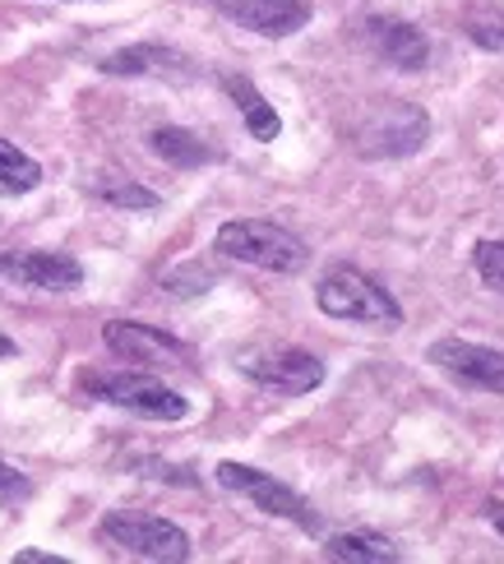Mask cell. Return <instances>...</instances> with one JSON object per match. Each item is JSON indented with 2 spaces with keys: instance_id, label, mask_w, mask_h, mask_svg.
Here are the masks:
<instances>
[{
  "instance_id": "cell-1",
  "label": "cell",
  "mask_w": 504,
  "mask_h": 564,
  "mask_svg": "<svg viewBox=\"0 0 504 564\" xmlns=\"http://www.w3.org/2000/svg\"><path fill=\"white\" fill-rule=\"evenodd\" d=\"M79 389L88 398H98V403L121 408L143 421H167V426H172V421L190 416V398L176 393L172 384H162L149 370H84Z\"/></svg>"
},
{
  "instance_id": "cell-2",
  "label": "cell",
  "mask_w": 504,
  "mask_h": 564,
  "mask_svg": "<svg viewBox=\"0 0 504 564\" xmlns=\"http://www.w3.org/2000/svg\"><path fill=\"white\" fill-rule=\"evenodd\" d=\"M315 305L339 324H366V328H398L403 324V305L394 301V292L379 288L371 273L352 269V264H339L320 278Z\"/></svg>"
},
{
  "instance_id": "cell-3",
  "label": "cell",
  "mask_w": 504,
  "mask_h": 564,
  "mask_svg": "<svg viewBox=\"0 0 504 564\" xmlns=\"http://www.w3.org/2000/svg\"><path fill=\"white\" fill-rule=\"evenodd\" d=\"M227 260L236 264H250V269H264V273H301L310 264V250L297 231H287L269 218H232L218 227L213 237Z\"/></svg>"
},
{
  "instance_id": "cell-4",
  "label": "cell",
  "mask_w": 504,
  "mask_h": 564,
  "mask_svg": "<svg viewBox=\"0 0 504 564\" xmlns=\"http://www.w3.org/2000/svg\"><path fill=\"white\" fill-rule=\"evenodd\" d=\"M98 536L111 551L135 555V560H153V564H185L190 555H195L185 528L167 523V519H153V513H135V509L103 513Z\"/></svg>"
},
{
  "instance_id": "cell-5",
  "label": "cell",
  "mask_w": 504,
  "mask_h": 564,
  "mask_svg": "<svg viewBox=\"0 0 504 564\" xmlns=\"http://www.w3.org/2000/svg\"><path fill=\"white\" fill-rule=\"evenodd\" d=\"M213 477H218L223 490L250 500L259 513H269V519H287V523H297L301 532H320V519H315V509H310V500L287 481H278L274 473H259V467H246V463L227 458V463H218V473Z\"/></svg>"
},
{
  "instance_id": "cell-6",
  "label": "cell",
  "mask_w": 504,
  "mask_h": 564,
  "mask_svg": "<svg viewBox=\"0 0 504 564\" xmlns=\"http://www.w3.org/2000/svg\"><path fill=\"white\" fill-rule=\"evenodd\" d=\"M430 139V116L417 102H384L375 107L362 130H356V153L362 158H412Z\"/></svg>"
},
{
  "instance_id": "cell-7",
  "label": "cell",
  "mask_w": 504,
  "mask_h": 564,
  "mask_svg": "<svg viewBox=\"0 0 504 564\" xmlns=\"http://www.w3.org/2000/svg\"><path fill=\"white\" fill-rule=\"evenodd\" d=\"M236 370L255 380L259 389H274L287 398H301V393H315L324 384V361L310 357L301 347H264V351H246Z\"/></svg>"
},
{
  "instance_id": "cell-8",
  "label": "cell",
  "mask_w": 504,
  "mask_h": 564,
  "mask_svg": "<svg viewBox=\"0 0 504 564\" xmlns=\"http://www.w3.org/2000/svg\"><path fill=\"white\" fill-rule=\"evenodd\" d=\"M103 343L111 357L121 361H139V366H195V347L181 343L176 334L139 319H111L103 324Z\"/></svg>"
},
{
  "instance_id": "cell-9",
  "label": "cell",
  "mask_w": 504,
  "mask_h": 564,
  "mask_svg": "<svg viewBox=\"0 0 504 564\" xmlns=\"http://www.w3.org/2000/svg\"><path fill=\"white\" fill-rule=\"evenodd\" d=\"M426 361L444 375H453V380L468 384V389L504 398V351L500 347L472 343V338H436L426 347Z\"/></svg>"
},
{
  "instance_id": "cell-10",
  "label": "cell",
  "mask_w": 504,
  "mask_h": 564,
  "mask_svg": "<svg viewBox=\"0 0 504 564\" xmlns=\"http://www.w3.org/2000/svg\"><path fill=\"white\" fill-rule=\"evenodd\" d=\"M0 278L29 292H75L84 288V264L65 250H6Z\"/></svg>"
},
{
  "instance_id": "cell-11",
  "label": "cell",
  "mask_w": 504,
  "mask_h": 564,
  "mask_svg": "<svg viewBox=\"0 0 504 564\" xmlns=\"http://www.w3.org/2000/svg\"><path fill=\"white\" fill-rule=\"evenodd\" d=\"M208 6L259 37H292L315 19L310 0H208Z\"/></svg>"
},
{
  "instance_id": "cell-12",
  "label": "cell",
  "mask_w": 504,
  "mask_h": 564,
  "mask_svg": "<svg viewBox=\"0 0 504 564\" xmlns=\"http://www.w3.org/2000/svg\"><path fill=\"white\" fill-rule=\"evenodd\" d=\"M98 69H103V75H116V79H172V84L195 79V61L181 56L176 46H162V42L121 46V52L103 56Z\"/></svg>"
},
{
  "instance_id": "cell-13",
  "label": "cell",
  "mask_w": 504,
  "mask_h": 564,
  "mask_svg": "<svg viewBox=\"0 0 504 564\" xmlns=\"http://www.w3.org/2000/svg\"><path fill=\"white\" fill-rule=\"evenodd\" d=\"M362 42L371 46V56H379L394 69H426L430 61V42L417 23L394 19V14H371L362 23Z\"/></svg>"
},
{
  "instance_id": "cell-14",
  "label": "cell",
  "mask_w": 504,
  "mask_h": 564,
  "mask_svg": "<svg viewBox=\"0 0 504 564\" xmlns=\"http://www.w3.org/2000/svg\"><path fill=\"white\" fill-rule=\"evenodd\" d=\"M223 88H227V98L236 102V111H242L250 139H259V144H274V139L282 134V116L274 111V102L264 98V93L246 75H223Z\"/></svg>"
},
{
  "instance_id": "cell-15",
  "label": "cell",
  "mask_w": 504,
  "mask_h": 564,
  "mask_svg": "<svg viewBox=\"0 0 504 564\" xmlns=\"http://www.w3.org/2000/svg\"><path fill=\"white\" fill-rule=\"evenodd\" d=\"M324 560H339V564H394L398 546L379 532H333L324 542Z\"/></svg>"
},
{
  "instance_id": "cell-16",
  "label": "cell",
  "mask_w": 504,
  "mask_h": 564,
  "mask_svg": "<svg viewBox=\"0 0 504 564\" xmlns=\"http://www.w3.org/2000/svg\"><path fill=\"white\" fill-rule=\"evenodd\" d=\"M149 149H153L162 162H172V167H204V162L218 158L195 130H181V126H158V130L149 134Z\"/></svg>"
},
{
  "instance_id": "cell-17",
  "label": "cell",
  "mask_w": 504,
  "mask_h": 564,
  "mask_svg": "<svg viewBox=\"0 0 504 564\" xmlns=\"http://www.w3.org/2000/svg\"><path fill=\"white\" fill-rule=\"evenodd\" d=\"M37 185H42V162L10 144V139H0V195H33Z\"/></svg>"
},
{
  "instance_id": "cell-18",
  "label": "cell",
  "mask_w": 504,
  "mask_h": 564,
  "mask_svg": "<svg viewBox=\"0 0 504 564\" xmlns=\"http://www.w3.org/2000/svg\"><path fill=\"white\" fill-rule=\"evenodd\" d=\"M472 264H476V273H482L486 288L504 296V241H476L472 246Z\"/></svg>"
},
{
  "instance_id": "cell-19",
  "label": "cell",
  "mask_w": 504,
  "mask_h": 564,
  "mask_svg": "<svg viewBox=\"0 0 504 564\" xmlns=\"http://www.w3.org/2000/svg\"><path fill=\"white\" fill-rule=\"evenodd\" d=\"M98 199L111 204V208H135V214H149V208L162 204L153 191H143V185H130V181H121V185H103Z\"/></svg>"
},
{
  "instance_id": "cell-20",
  "label": "cell",
  "mask_w": 504,
  "mask_h": 564,
  "mask_svg": "<svg viewBox=\"0 0 504 564\" xmlns=\"http://www.w3.org/2000/svg\"><path fill=\"white\" fill-rule=\"evenodd\" d=\"M468 37L482 46V52H504V19L500 14H482L468 23Z\"/></svg>"
},
{
  "instance_id": "cell-21",
  "label": "cell",
  "mask_w": 504,
  "mask_h": 564,
  "mask_svg": "<svg viewBox=\"0 0 504 564\" xmlns=\"http://www.w3.org/2000/svg\"><path fill=\"white\" fill-rule=\"evenodd\" d=\"M33 496V481L19 473V467H10L6 458H0V505H23Z\"/></svg>"
},
{
  "instance_id": "cell-22",
  "label": "cell",
  "mask_w": 504,
  "mask_h": 564,
  "mask_svg": "<svg viewBox=\"0 0 504 564\" xmlns=\"http://www.w3.org/2000/svg\"><path fill=\"white\" fill-rule=\"evenodd\" d=\"M14 564H65V555H52V551H19Z\"/></svg>"
},
{
  "instance_id": "cell-23",
  "label": "cell",
  "mask_w": 504,
  "mask_h": 564,
  "mask_svg": "<svg viewBox=\"0 0 504 564\" xmlns=\"http://www.w3.org/2000/svg\"><path fill=\"white\" fill-rule=\"evenodd\" d=\"M486 519H491V528L504 536V505H500V500H491V505H486Z\"/></svg>"
},
{
  "instance_id": "cell-24",
  "label": "cell",
  "mask_w": 504,
  "mask_h": 564,
  "mask_svg": "<svg viewBox=\"0 0 504 564\" xmlns=\"http://www.w3.org/2000/svg\"><path fill=\"white\" fill-rule=\"evenodd\" d=\"M14 351H19V343H14L10 334H0V361H6V357H14Z\"/></svg>"
}]
</instances>
